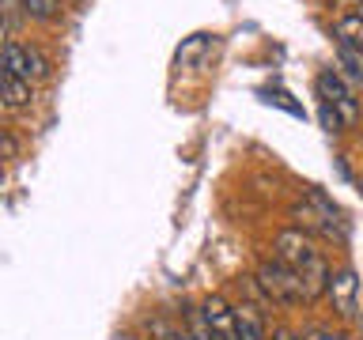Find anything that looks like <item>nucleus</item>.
I'll use <instances>...</instances> for the list:
<instances>
[{
  "label": "nucleus",
  "instance_id": "obj_10",
  "mask_svg": "<svg viewBox=\"0 0 363 340\" xmlns=\"http://www.w3.org/2000/svg\"><path fill=\"white\" fill-rule=\"evenodd\" d=\"M34 95H30V79H19V76H8L4 72V106L11 110H19V106H27Z\"/></svg>",
  "mask_w": 363,
  "mask_h": 340
},
{
  "label": "nucleus",
  "instance_id": "obj_2",
  "mask_svg": "<svg viewBox=\"0 0 363 340\" xmlns=\"http://www.w3.org/2000/svg\"><path fill=\"white\" fill-rule=\"evenodd\" d=\"M272 257L299 272V268H306L318 257V249H314L311 234H306L303 227H284V231L272 238Z\"/></svg>",
  "mask_w": 363,
  "mask_h": 340
},
{
  "label": "nucleus",
  "instance_id": "obj_5",
  "mask_svg": "<svg viewBox=\"0 0 363 340\" xmlns=\"http://www.w3.org/2000/svg\"><path fill=\"white\" fill-rule=\"evenodd\" d=\"M201 314H204V322L212 325L216 336L238 340V314H235V306L227 302V299H220V295H208V299L201 302Z\"/></svg>",
  "mask_w": 363,
  "mask_h": 340
},
{
  "label": "nucleus",
  "instance_id": "obj_8",
  "mask_svg": "<svg viewBox=\"0 0 363 340\" xmlns=\"http://www.w3.org/2000/svg\"><path fill=\"white\" fill-rule=\"evenodd\" d=\"M4 72L19 76V79H30V45L4 42Z\"/></svg>",
  "mask_w": 363,
  "mask_h": 340
},
{
  "label": "nucleus",
  "instance_id": "obj_20",
  "mask_svg": "<svg viewBox=\"0 0 363 340\" xmlns=\"http://www.w3.org/2000/svg\"><path fill=\"white\" fill-rule=\"evenodd\" d=\"M277 340H303V336H295V333H288V329H280V333H277Z\"/></svg>",
  "mask_w": 363,
  "mask_h": 340
},
{
  "label": "nucleus",
  "instance_id": "obj_19",
  "mask_svg": "<svg viewBox=\"0 0 363 340\" xmlns=\"http://www.w3.org/2000/svg\"><path fill=\"white\" fill-rule=\"evenodd\" d=\"M0 152H4V159H8V163L16 159V136H11V132H4V136H0Z\"/></svg>",
  "mask_w": 363,
  "mask_h": 340
},
{
  "label": "nucleus",
  "instance_id": "obj_1",
  "mask_svg": "<svg viewBox=\"0 0 363 340\" xmlns=\"http://www.w3.org/2000/svg\"><path fill=\"white\" fill-rule=\"evenodd\" d=\"M257 288L265 291V299L280 302V306H295L303 302V283H299V272L288 268L284 261H261L257 265Z\"/></svg>",
  "mask_w": 363,
  "mask_h": 340
},
{
  "label": "nucleus",
  "instance_id": "obj_7",
  "mask_svg": "<svg viewBox=\"0 0 363 340\" xmlns=\"http://www.w3.org/2000/svg\"><path fill=\"white\" fill-rule=\"evenodd\" d=\"M235 314H238V340H269L265 336V317L257 314V306H235Z\"/></svg>",
  "mask_w": 363,
  "mask_h": 340
},
{
  "label": "nucleus",
  "instance_id": "obj_12",
  "mask_svg": "<svg viewBox=\"0 0 363 340\" xmlns=\"http://www.w3.org/2000/svg\"><path fill=\"white\" fill-rule=\"evenodd\" d=\"M147 333L155 340H193L189 329H178L174 322H167V317H147Z\"/></svg>",
  "mask_w": 363,
  "mask_h": 340
},
{
  "label": "nucleus",
  "instance_id": "obj_9",
  "mask_svg": "<svg viewBox=\"0 0 363 340\" xmlns=\"http://www.w3.org/2000/svg\"><path fill=\"white\" fill-rule=\"evenodd\" d=\"M333 34H337V42H345V45H352V50L363 53V16H359V11L340 16L337 27H333Z\"/></svg>",
  "mask_w": 363,
  "mask_h": 340
},
{
  "label": "nucleus",
  "instance_id": "obj_22",
  "mask_svg": "<svg viewBox=\"0 0 363 340\" xmlns=\"http://www.w3.org/2000/svg\"><path fill=\"white\" fill-rule=\"evenodd\" d=\"M359 16H363V11H359Z\"/></svg>",
  "mask_w": 363,
  "mask_h": 340
},
{
  "label": "nucleus",
  "instance_id": "obj_3",
  "mask_svg": "<svg viewBox=\"0 0 363 340\" xmlns=\"http://www.w3.org/2000/svg\"><path fill=\"white\" fill-rule=\"evenodd\" d=\"M318 95H322V102H329V106L345 118V125H352L359 118L356 98H352V91L345 87V79H340L337 72H322V76H318Z\"/></svg>",
  "mask_w": 363,
  "mask_h": 340
},
{
  "label": "nucleus",
  "instance_id": "obj_21",
  "mask_svg": "<svg viewBox=\"0 0 363 340\" xmlns=\"http://www.w3.org/2000/svg\"><path fill=\"white\" fill-rule=\"evenodd\" d=\"M359 325H363V317H359Z\"/></svg>",
  "mask_w": 363,
  "mask_h": 340
},
{
  "label": "nucleus",
  "instance_id": "obj_16",
  "mask_svg": "<svg viewBox=\"0 0 363 340\" xmlns=\"http://www.w3.org/2000/svg\"><path fill=\"white\" fill-rule=\"evenodd\" d=\"M0 4H4V30L11 34L16 30V19L27 16V11H23V0H0Z\"/></svg>",
  "mask_w": 363,
  "mask_h": 340
},
{
  "label": "nucleus",
  "instance_id": "obj_17",
  "mask_svg": "<svg viewBox=\"0 0 363 340\" xmlns=\"http://www.w3.org/2000/svg\"><path fill=\"white\" fill-rule=\"evenodd\" d=\"M303 340H348L340 329H325V325H314V329H306Z\"/></svg>",
  "mask_w": 363,
  "mask_h": 340
},
{
  "label": "nucleus",
  "instance_id": "obj_14",
  "mask_svg": "<svg viewBox=\"0 0 363 340\" xmlns=\"http://www.w3.org/2000/svg\"><path fill=\"white\" fill-rule=\"evenodd\" d=\"M186 322H189L193 340H223V336H216V333H212V325L204 322V314H201V310H189V314H186Z\"/></svg>",
  "mask_w": 363,
  "mask_h": 340
},
{
  "label": "nucleus",
  "instance_id": "obj_4",
  "mask_svg": "<svg viewBox=\"0 0 363 340\" xmlns=\"http://www.w3.org/2000/svg\"><path fill=\"white\" fill-rule=\"evenodd\" d=\"M329 302H333V310H337V317H352L359 310L356 306V295H359V280H356V272L352 268H340V272H333L329 276Z\"/></svg>",
  "mask_w": 363,
  "mask_h": 340
},
{
  "label": "nucleus",
  "instance_id": "obj_18",
  "mask_svg": "<svg viewBox=\"0 0 363 340\" xmlns=\"http://www.w3.org/2000/svg\"><path fill=\"white\" fill-rule=\"evenodd\" d=\"M322 125H325V132H340V125H345V118L329 106V102H322Z\"/></svg>",
  "mask_w": 363,
  "mask_h": 340
},
{
  "label": "nucleus",
  "instance_id": "obj_13",
  "mask_svg": "<svg viewBox=\"0 0 363 340\" xmlns=\"http://www.w3.org/2000/svg\"><path fill=\"white\" fill-rule=\"evenodd\" d=\"M23 11H27V19H57L61 0H23Z\"/></svg>",
  "mask_w": 363,
  "mask_h": 340
},
{
  "label": "nucleus",
  "instance_id": "obj_15",
  "mask_svg": "<svg viewBox=\"0 0 363 340\" xmlns=\"http://www.w3.org/2000/svg\"><path fill=\"white\" fill-rule=\"evenodd\" d=\"M204 45H208V38H204V34H193V38H189V42L182 45L178 53H174V61H178V64H193V61L201 57V50H204Z\"/></svg>",
  "mask_w": 363,
  "mask_h": 340
},
{
  "label": "nucleus",
  "instance_id": "obj_6",
  "mask_svg": "<svg viewBox=\"0 0 363 340\" xmlns=\"http://www.w3.org/2000/svg\"><path fill=\"white\" fill-rule=\"evenodd\" d=\"M329 276L333 272L325 268V261L322 257H314L306 268H299V283H303V302H314V299H322V295L329 291Z\"/></svg>",
  "mask_w": 363,
  "mask_h": 340
},
{
  "label": "nucleus",
  "instance_id": "obj_11",
  "mask_svg": "<svg viewBox=\"0 0 363 340\" xmlns=\"http://www.w3.org/2000/svg\"><path fill=\"white\" fill-rule=\"evenodd\" d=\"M337 64H340V72H345L348 79L363 84V53H359V50H352V45L337 42Z\"/></svg>",
  "mask_w": 363,
  "mask_h": 340
}]
</instances>
